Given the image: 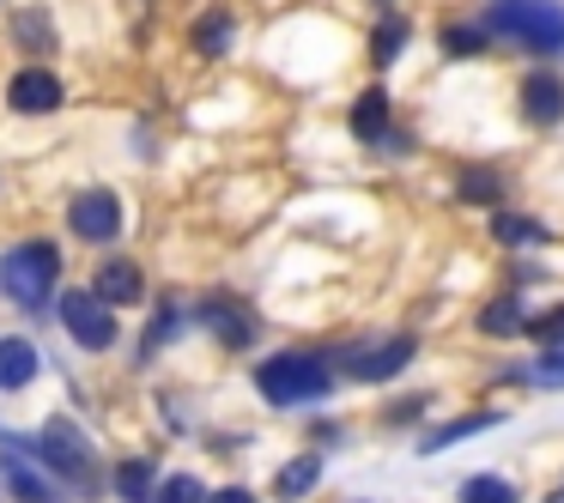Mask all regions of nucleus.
<instances>
[{
  "mask_svg": "<svg viewBox=\"0 0 564 503\" xmlns=\"http://www.w3.org/2000/svg\"><path fill=\"white\" fill-rule=\"evenodd\" d=\"M491 31L516 37L534 55H558L564 50V7H552V0H503V7H491Z\"/></svg>",
  "mask_w": 564,
  "mask_h": 503,
  "instance_id": "nucleus-1",
  "label": "nucleus"
},
{
  "mask_svg": "<svg viewBox=\"0 0 564 503\" xmlns=\"http://www.w3.org/2000/svg\"><path fill=\"white\" fill-rule=\"evenodd\" d=\"M256 389L268 394L273 406H304V401H322L334 389L328 364L322 358H304V352H280L256 370Z\"/></svg>",
  "mask_w": 564,
  "mask_h": 503,
  "instance_id": "nucleus-2",
  "label": "nucleus"
},
{
  "mask_svg": "<svg viewBox=\"0 0 564 503\" xmlns=\"http://www.w3.org/2000/svg\"><path fill=\"white\" fill-rule=\"evenodd\" d=\"M55 273H62V255L50 243H19L13 255L0 261V292L13 297L19 309H43L55 292Z\"/></svg>",
  "mask_w": 564,
  "mask_h": 503,
  "instance_id": "nucleus-3",
  "label": "nucleus"
},
{
  "mask_svg": "<svg viewBox=\"0 0 564 503\" xmlns=\"http://www.w3.org/2000/svg\"><path fill=\"white\" fill-rule=\"evenodd\" d=\"M37 455H43V467H50V473L67 479V485H86V491L98 485V455H91L86 430L67 425V418H50V425H43Z\"/></svg>",
  "mask_w": 564,
  "mask_h": 503,
  "instance_id": "nucleus-4",
  "label": "nucleus"
},
{
  "mask_svg": "<svg viewBox=\"0 0 564 503\" xmlns=\"http://www.w3.org/2000/svg\"><path fill=\"white\" fill-rule=\"evenodd\" d=\"M62 328L74 333L86 352L116 346V316H110V304H104L98 292H67V297H62Z\"/></svg>",
  "mask_w": 564,
  "mask_h": 503,
  "instance_id": "nucleus-5",
  "label": "nucleus"
},
{
  "mask_svg": "<svg viewBox=\"0 0 564 503\" xmlns=\"http://www.w3.org/2000/svg\"><path fill=\"white\" fill-rule=\"evenodd\" d=\"M67 219H74V231L86 237V243H110V237L122 231V200H116L110 188H86V195L67 207Z\"/></svg>",
  "mask_w": 564,
  "mask_h": 503,
  "instance_id": "nucleus-6",
  "label": "nucleus"
},
{
  "mask_svg": "<svg viewBox=\"0 0 564 503\" xmlns=\"http://www.w3.org/2000/svg\"><path fill=\"white\" fill-rule=\"evenodd\" d=\"M406 358H413V340H382V346H370V352H346V376L352 382H389V376H401L406 370Z\"/></svg>",
  "mask_w": 564,
  "mask_h": 503,
  "instance_id": "nucleus-7",
  "label": "nucleus"
},
{
  "mask_svg": "<svg viewBox=\"0 0 564 503\" xmlns=\"http://www.w3.org/2000/svg\"><path fill=\"white\" fill-rule=\"evenodd\" d=\"M522 116H528L534 128L564 122V79H558V74H528V79H522Z\"/></svg>",
  "mask_w": 564,
  "mask_h": 503,
  "instance_id": "nucleus-8",
  "label": "nucleus"
},
{
  "mask_svg": "<svg viewBox=\"0 0 564 503\" xmlns=\"http://www.w3.org/2000/svg\"><path fill=\"white\" fill-rule=\"evenodd\" d=\"M7 103H13L19 116H43L62 103V79L50 74V67H25V74L13 79V91H7Z\"/></svg>",
  "mask_w": 564,
  "mask_h": 503,
  "instance_id": "nucleus-9",
  "label": "nucleus"
},
{
  "mask_svg": "<svg viewBox=\"0 0 564 503\" xmlns=\"http://www.w3.org/2000/svg\"><path fill=\"white\" fill-rule=\"evenodd\" d=\"M140 292H147V280H140L134 261H110V267L98 273V297H104V304H140Z\"/></svg>",
  "mask_w": 564,
  "mask_h": 503,
  "instance_id": "nucleus-10",
  "label": "nucleus"
},
{
  "mask_svg": "<svg viewBox=\"0 0 564 503\" xmlns=\"http://www.w3.org/2000/svg\"><path fill=\"white\" fill-rule=\"evenodd\" d=\"M37 376V346L31 340H0V389H25Z\"/></svg>",
  "mask_w": 564,
  "mask_h": 503,
  "instance_id": "nucleus-11",
  "label": "nucleus"
},
{
  "mask_svg": "<svg viewBox=\"0 0 564 503\" xmlns=\"http://www.w3.org/2000/svg\"><path fill=\"white\" fill-rule=\"evenodd\" d=\"M382 122H389V91L370 86L365 98L352 103V134H358V140H377V134H382Z\"/></svg>",
  "mask_w": 564,
  "mask_h": 503,
  "instance_id": "nucleus-12",
  "label": "nucleus"
},
{
  "mask_svg": "<svg viewBox=\"0 0 564 503\" xmlns=\"http://www.w3.org/2000/svg\"><path fill=\"white\" fill-rule=\"evenodd\" d=\"M316 479H322L316 455H297V461H285V467H280L273 491H280V497H304V491H316Z\"/></svg>",
  "mask_w": 564,
  "mask_h": 503,
  "instance_id": "nucleus-13",
  "label": "nucleus"
},
{
  "mask_svg": "<svg viewBox=\"0 0 564 503\" xmlns=\"http://www.w3.org/2000/svg\"><path fill=\"white\" fill-rule=\"evenodd\" d=\"M7 485H13V497H19V503H55V491L43 485V479L31 473V467L19 461V455H7Z\"/></svg>",
  "mask_w": 564,
  "mask_h": 503,
  "instance_id": "nucleus-14",
  "label": "nucleus"
},
{
  "mask_svg": "<svg viewBox=\"0 0 564 503\" xmlns=\"http://www.w3.org/2000/svg\"><path fill=\"white\" fill-rule=\"evenodd\" d=\"M486 425H498V418H491V413H474V418H455V425L431 430V437L419 442V449H425V455H437V449H449V442H462V437H479V430H486Z\"/></svg>",
  "mask_w": 564,
  "mask_h": 503,
  "instance_id": "nucleus-15",
  "label": "nucleus"
},
{
  "mask_svg": "<svg viewBox=\"0 0 564 503\" xmlns=\"http://www.w3.org/2000/svg\"><path fill=\"white\" fill-rule=\"evenodd\" d=\"M462 503H516V485L510 479H491V473H474V479H462Z\"/></svg>",
  "mask_w": 564,
  "mask_h": 503,
  "instance_id": "nucleus-16",
  "label": "nucleus"
},
{
  "mask_svg": "<svg viewBox=\"0 0 564 503\" xmlns=\"http://www.w3.org/2000/svg\"><path fill=\"white\" fill-rule=\"evenodd\" d=\"M116 491H122L128 503H152V467L147 461H122L116 467Z\"/></svg>",
  "mask_w": 564,
  "mask_h": 503,
  "instance_id": "nucleus-17",
  "label": "nucleus"
},
{
  "mask_svg": "<svg viewBox=\"0 0 564 503\" xmlns=\"http://www.w3.org/2000/svg\"><path fill=\"white\" fill-rule=\"evenodd\" d=\"M491 237H498V243H546V225L516 219V212H498V219H491Z\"/></svg>",
  "mask_w": 564,
  "mask_h": 503,
  "instance_id": "nucleus-18",
  "label": "nucleus"
},
{
  "mask_svg": "<svg viewBox=\"0 0 564 503\" xmlns=\"http://www.w3.org/2000/svg\"><path fill=\"white\" fill-rule=\"evenodd\" d=\"M401 50H406V19H382V25H377V43H370V55H377V67H389Z\"/></svg>",
  "mask_w": 564,
  "mask_h": 503,
  "instance_id": "nucleus-19",
  "label": "nucleus"
},
{
  "mask_svg": "<svg viewBox=\"0 0 564 503\" xmlns=\"http://www.w3.org/2000/svg\"><path fill=\"white\" fill-rule=\"evenodd\" d=\"M225 43H231V19H225V13H207V19L195 25V50H200V55H225Z\"/></svg>",
  "mask_w": 564,
  "mask_h": 503,
  "instance_id": "nucleus-20",
  "label": "nucleus"
},
{
  "mask_svg": "<svg viewBox=\"0 0 564 503\" xmlns=\"http://www.w3.org/2000/svg\"><path fill=\"white\" fill-rule=\"evenodd\" d=\"M13 43H19V50H50V19H43V13H19L13 19Z\"/></svg>",
  "mask_w": 564,
  "mask_h": 503,
  "instance_id": "nucleus-21",
  "label": "nucleus"
},
{
  "mask_svg": "<svg viewBox=\"0 0 564 503\" xmlns=\"http://www.w3.org/2000/svg\"><path fill=\"white\" fill-rule=\"evenodd\" d=\"M479 328L486 333H522V304H516V297H498V304L479 316Z\"/></svg>",
  "mask_w": 564,
  "mask_h": 503,
  "instance_id": "nucleus-22",
  "label": "nucleus"
},
{
  "mask_svg": "<svg viewBox=\"0 0 564 503\" xmlns=\"http://www.w3.org/2000/svg\"><path fill=\"white\" fill-rule=\"evenodd\" d=\"M159 503H213V497H207V485H200L195 473H171L164 491H159Z\"/></svg>",
  "mask_w": 564,
  "mask_h": 503,
  "instance_id": "nucleus-23",
  "label": "nucleus"
},
{
  "mask_svg": "<svg viewBox=\"0 0 564 503\" xmlns=\"http://www.w3.org/2000/svg\"><path fill=\"white\" fill-rule=\"evenodd\" d=\"M528 333H534L546 352H564V304L546 309V316H534V321H528Z\"/></svg>",
  "mask_w": 564,
  "mask_h": 503,
  "instance_id": "nucleus-24",
  "label": "nucleus"
},
{
  "mask_svg": "<svg viewBox=\"0 0 564 503\" xmlns=\"http://www.w3.org/2000/svg\"><path fill=\"white\" fill-rule=\"evenodd\" d=\"M486 50V31L474 25H443V55H479Z\"/></svg>",
  "mask_w": 564,
  "mask_h": 503,
  "instance_id": "nucleus-25",
  "label": "nucleus"
},
{
  "mask_svg": "<svg viewBox=\"0 0 564 503\" xmlns=\"http://www.w3.org/2000/svg\"><path fill=\"white\" fill-rule=\"evenodd\" d=\"M207 316L219 321V340H225V346H249V333H256V328H249V316H237V309H219V304H213Z\"/></svg>",
  "mask_w": 564,
  "mask_h": 503,
  "instance_id": "nucleus-26",
  "label": "nucleus"
},
{
  "mask_svg": "<svg viewBox=\"0 0 564 503\" xmlns=\"http://www.w3.org/2000/svg\"><path fill=\"white\" fill-rule=\"evenodd\" d=\"M503 195V183L491 171H467L462 176V200H498Z\"/></svg>",
  "mask_w": 564,
  "mask_h": 503,
  "instance_id": "nucleus-27",
  "label": "nucleus"
},
{
  "mask_svg": "<svg viewBox=\"0 0 564 503\" xmlns=\"http://www.w3.org/2000/svg\"><path fill=\"white\" fill-rule=\"evenodd\" d=\"M534 382H546V389H564V352H540Z\"/></svg>",
  "mask_w": 564,
  "mask_h": 503,
  "instance_id": "nucleus-28",
  "label": "nucleus"
},
{
  "mask_svg": "<svg viewBox=\"0 0 564 503\" xmlns=\"http://www.w3.org/2000/svg\"><path fill=\"white\" fill-rule=\"evenodd\" d=\"M213 503H256V497H249V491H237V485H231V491H219V497H213Z\"/></svg>",
  "mask_w": 564,
  "mask_h": 503,
  "instance_id": "nucleus-29",
  "label": "nucleus"
},
{
  "mask_svg": "<svg viewBox=\"0 0 564 503\" xmlns=\"http://www.w3.org/2000/svg\"><path fill=\"white\" fill-rule=\"evenodd\" d=\"M546 503H564V485H558V491H546Z\"/></svg>",
  "mask_w": 564,
  "mask_h": 503,
  "instance_id": "nucleus-30",
  "label": "nucleus"
}]
</instances>
